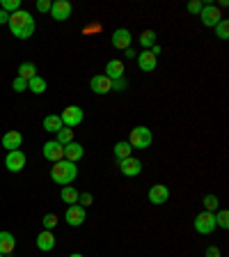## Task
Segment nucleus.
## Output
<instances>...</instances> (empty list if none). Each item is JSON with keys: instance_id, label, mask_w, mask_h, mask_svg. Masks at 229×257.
Here are the masks:
<instances>
[{"instance_id": "58836bf2", "label": "nucleus", "mask_w": 229, "mask_h": 257, "mask_svg": "<svg viewBox=\"0 0 229 257\" xmlns=\"http://www.w3.org/2000/svg\"><path fill=\"white\" fill-rule=\"evenodd\" d=\"M7 21H10V14L0 10V26H7Z\"/></svg>"}, {"instance_id": "412c9836", "label": "nucleus", "mask_w": 229, "mask_h": 257, "mask_svg": "<svg viewBox=\"0 0 229 257\" xmlns=\"http://www.w3.org/2000/svg\"><path fill=\"white\" fill-rule=\"evenodd\" d=\"M60 128H64L60 115H46V117H44V131H48V134H58Z\"/></svg>"}, {"instance_id": "39448f33", "label": "nucleus", "mask_w": 229, "mask_h": 257, "mask_svg": "<svg viewBox=\"0 0 229 257\" xmlns=\"http://www.w3.org/2000/svg\"><path fill=\"white\" fill-rule=\"evenodd\" d=\"M62 124L67 128H74V126H78L80 122H83V117H85V112H83V108L80 106H67L62 110Z\"/></svg>"}, {"instance_id": "5701e85b", "label": "nucleus", "mask_w": 229, "mask_h": 257, "mask_svg": "<svg viewBox=\"0 0 229 257\" xmlns=\"http://www.w3.org/2000/svg\"><path fill=\"white\" fill-rule=\"evenodd\" d=\"M112 152H115V159L122 161V159H128L133 150H131V145H128L126 140H119V143L115 145V147H112Z\"/></svg>"}, {"instance_id": "a211bd4d", "label": "nucleus", "mask_w": 229, "mask_h": 257, "mask_svg": "<svg viewBox=\"0 0 229 257\" xmlns=\"http://www.w3.org/2000/svg\"><path fill=\"white\" fill-rule=\"evenodd\" d=\"M21 145H23V136L19 134V131H7V134L3 136V147H5L7 152L19 150Z\"/></svg>"}, {"instance_id": "1a4fd4ad", "label": "nucleus", "mask_w": 229, "mask_h": 257, "mask_svg": "<svg viewBox=\"0 0 229 257\" xmlns=\"http://www.w3.org/2000/svg\"><path fill=\"white\" fill-rule=\"evenodd\" d=\"M119 172L124 177H138L142 172V161L135 159V156H128V159L119 161Z\"/></svg>"}, {"instance_id": "4468645a", "label": "nucleus", "mask_w": 229, "mask_h": 257, "mask_svg": "<svg viewBox=\"0 0 229 257\" xmlns=\"http://www.w3.org/2000/svg\"><path fill=\"white\" fill-rule=\"evenodd\" d=\"M147 198H149L151 204H165L170 200V188L165 184H154L149 188V193H147Z\"/></svg>"}, {"instance_id": "79ce46f5", "label": "nucleus", "mask_w": 229, "mask_h": 257, "mask_svg": "<svg viewBox=\"0 0 229 257\" xmlns=\"http://www.w3.org/2000/svg\"><path fill=\"white\" fill-rule=\"evenodd\" d=\"M0 257H5V255H0Z\"/></svg>"}, {"instance_id": "f03ea898", "label": "nucleus", "mask_w": 229, "mask_h": 257, "mask_svg": "<svg viewBox=\"0 0 229 257\" xmlns=\"http://www.w3.org/2000/svg\"><path fill=\"white\" fill-rule=\"evenodd\" d=\"M76 177H78V166L71 163V161H60V163H53V168H51V179L55 184L71 186V182Z\"/></svg>"}, {"instance_id": "b1692460", "label": "nucleus", "mask_w": 229, "mask_h": 257, "mask_svg": "<svg viewBox=\"0 0 229 257\" xmlns=\"http://www.w3.org/2000/svg\"><path fill=\"white\" fill-rule=\"evenodd\" d=\"M138 42H140V46H142V51H149L151 46H156V32L154 30H144L138 37Z\"/></svg>"}, {"instance_id": "2eb2a0df", "label": "nucleus", "mask_w": 229, "mask_h": 257, "mask_svg": "<svg viewBox=\"0 0 229 257\" xmlns=\"http://www.w3.org/2000/svg\"><path fill=\"white\" fill-rule=\"evenodd\" d=\"M90 87L94 94H108V92H112V80L106 74H99L90 80Z\"/></svg>"}, {"instance_id": "7ed1b4c3", "label": "nucleus", "mask_w": 229, "mask_h": 257, "mask_svg": "<svg viewBox=\"0 0 229 257\" xmlns=\"http://www.w3.org/2000/svg\"><path fill=\"white\" fill-rule=\"evenodd\" d=\"M151 140H154L151 128L144 126V124H138V126L131 128L126 143L131 145V150H147V147H151Z\"/></svg>"}, {"instance_id": "cd10ccee", "label": "nucleus", "mask_w": 229, "mask_h": 257, "mask_svg": "<svg viewBox=\"0 0 229 257\" xmlns=\"http://www.w3.org/2000/svg\"><path fill=\"white\" fill-rule=\"evenodd\" d=\"M218 207H220V200L215 198V195H204V211H208V214H215L218 211Z\"/></svg>"}, {"instance_id": "c85d7f7f", "label": "nucleus", "mask_w": 229, "mask_h": 257, "mask_svg": "<svg viewBox=\"0 0 229 257\" xmlns=\"http://www.w3.org/2000/svg\"><path fill=\"white\" fill-rule=\"evenodd\" d=\"M0 10L7 12V14H14V12L21 10V0H0Z\"/></svg>"}, {"instance_id": "423d86ee", "label": "nucleus", "mask_w": 229, "mask_h": 257, "mask_svg": "<svg viewBox=\"0 0 229 257\" xmlns=\"http://www.w3.org/2000/svg\"><path fill=\"white\" fill-rule=\"evenodd\" d=\"M42 154L51 163H60V161H64V147L60 143H55V140H48V143L42 145Z\"/></svg>"}, {"instance_id": "ddd939ff", "label": "nucleus", "mask_w": 229, "mask_h": 257, "mask_svg": "<svg viewBox=\"0 0 229 257\" xmlns=\"http://www.w3.org/2000/svg\"><path fill=\"white\" fill-rule=\"evenodd\" d=\"M64 220H67L71 227H80V225L85 223V207H80V204H71V207H67Z\"/></svg>"}, {"instance_id": "7c9ffc66", "label": "nucleus", "mask_w": 229, "mask_h": 257, "mask_svg": "<svg viewBox=\"0 0 229 257\" xmlns=\"http://www.w3.org/2000/svg\"><path fill=\"white\" fill-rule=\"evenodd\" d=\"M215 225H218V227H222V230H227L229 227V211L227 209H220V211H215Z\"/></svg>"}, {"instance_id": "473e14b6", "label": "nucleus", "mask_w": 229, "mask_h": 257, "mask_svg": "<svg viewBox=\"0 0 229 257\" xmlns=\"http://www.w3.org/2000/svg\"><path fill=\"white\" fill-rule=\"evenodd\" d=\"M92 202H94V195H92V193H80V195H78V204H80V207H90Z\"/></svg>"}, {"instance_id": "393cba45", "label": "nucleus", "mask_w": 229, "mask_h": 257, "mask_svg": "<svg viewBox=\"0 0 229 257\" xmlns=\"http://www.w3.org/2000/svg\"><path fill=\"white\" fill-rule=\"evenodd\" d=\"M28 90H30L32 94H44V92H46V80H44L42 76H35V78L28 80Z\"/></svg>"}, {"instance_id": "a878e982", "label": "nucleus", "mask_w": 229, "mask_h": 257, "mask_svg": "<svg viewBox=\"0 0 229 257\" xmlns=\"http://www.w3.org/2000/svg\"><path fill=\"white\" fill-rule=\"evenodd\" d=\"M55 143H60L62 147H67L69 143H74V128H60L58 134H55Z\"/></svg>"}, {"instance_id": "f704fd0d", "label": "nucleus", "mask_w": 229, "mask_h": 257, "mask_svg": "<svg viewBox=\"0 0 229 257\" xmlns=\"http://www.w3.org/2000/svg\"><path fill=\"white\" fill-rule=\"evenodd\" d=\"M128 87V80L126 78H117V80H112V90L115 92H124Z\"/></svg>"}, {"instance_id": "bb28decb", "label": "nucleus", "mask_w": 229, "mask_h": 257, "mask_svg": "<svg viewBox=\"0 0 229 257\" xmlns=\"http://www.w3.org/2000/svg\"><path fill=\"white\" fill-rule=\"evenodd\" d=\"M19 76H21L23 80L35 78V76H37V67H35L32 62H23L21 67H19Z\"/></svg>"}, {"instance_id": "9d476101", "label": "nucleus", "mask_w": 229, "mask_h": 257, "mask_svg": "<svg viewBox=\"0 0 229 257\" xmlns=\"http://www.w3.org/2000/svg\"><path fill=\"white\" fill-rule=\"evenodd\" d=\"M135 62H138V67L142 71H147V74L156 71V67H158V58H156L151 51H140V53L135 55Z\"/></svg>"}, {"instance_id": "6ab92c4d", "label": "nucleus", "mask_w": 229, "mask_h": 257, "mask_svg": "<svg viewBox=\"0 0 229 257\" xmlns=\"http://www.w3.org/2000/svg\"><path fill=\"white\" fill-rule=\"evenodd\" d=\"M37 248H39V250H44V252H51V250H53V248H55L53 232H51V230L39 232V234H37Z\"/></svg>"}, {"instance_id": "2f4dec72", "label": "nucleus", "mask_w": 229, "mask_h": 257, "mask_svg": "<svg viewBox=\"0 0 229 257\" xmlns=\"http://www.w3.org/2000/svg\"><path fill=\"white\" fill-rule=\"evenodd\" d=\"M42 223H44V230H53L55 225H58V216H55V214H46L42 218Z\"/></svg>"}, {"instance_id": "e433bc0d", "label": "nucleus", "mask_w": 229, "mask_h": 257, "mask_svg": "<svg viewBox=\"0 0 229 257\" xmlns=\"http://www.w3.org/2000/svg\"><path fill=\"white\" fill-rule=\"evenodd\" d=\"M51 5H53V3H51V0H37V12H51Z\"/></svg>"}, {"instance_id": "6e6552de", "label": "nucleus", "mask_w": 229, "mask_h": 257, "mask_svg": "<svg viewBox=\"0 0 229 257\" xmlns=\"http://www.w3.org/2000/svg\"><path fill=\"white\" fill-rule=\"evenodd\" d=\"M26 163H28V159H26V154H23L21 150L7 152V156H5V168H7L10 172H21L23 168H26Z\"/></svg>"}, {"instance_id": "4be33fe9", "label": "nucleus", "mask_w": 229, "mask_h": 257, "mask_svg": "<svg viewBox=\"0 0 229 257\" xmlns=\"http://www.w3.org/2000/svg\"><path fill=\"white\" fill-rule=\"evenodd\" d=\"M78 195L80 193L76 191L74 186H62V191H60V198H62V202H67V207L78 204Z\"/></svg>"}, {"instance_id": "4c0bfd02", "label": "nucleus", "mask_w": 229, "mask_h": 257, "mask_svg": "<svg viewBox=\"0 0 229 257\" xmlns=\"http://www.w3.org/2000/svg\"><path fill=\"white\" fill-rule=\"evenodd\" d=\"M204 255H206V257H220V248L218 246H208Z\"/></svg>"}, {"instance_id": "a19ab883", "label": "nucleus", "mask_w": 229, "mask_h": 257, "mask_svg": "<svg viewBox=\"0 0 229 257\" xmlns=\"http://www.w3.org/2000/svg\"><path fill=\"white\" fill-rule=\"evenodd\" d=\"M69 257H83V255H80V252H74V255H69Z\"/></svg>"}, {"instance_id": "ea45409f", "label": "nucleus", "mask_w": 229, "mask_h": 257, "mask_svg": "<svg viewBox=\"0 0 229 257\" xmlns=\"http://www.w3.org/2000/svg\"><path fill=\"white\" fill-rule=\"evenodd\" d=\"M124 53H126V58H128V60H135V55H138V53H135V51H133V48H126Z\"/></svg>"}, {"instance_id": "20e7f679", "label": "nucleus", "mask_w": 229, "mask_h": 257, "mask_svg": "<svg viewBox=\"0 0 229 257\" xmlns=\"http://www.w3.org/2000/svg\"><path fill=\"white\" fill-rule=\"evenodd\" d=\"M192 227L197 230V234L208 236L211 232L215 230V216L208 214V211H202V214L195 216V223H192Z\"/></svg>"}, {"instance_id": "72a5a7b5", "label": "nucleus", "mask_w": 229, "mask_h": 257, "mask_svg": "<svg viewBox=\"0 0 229 257\" xmlns=\"http://www.w3.org/2000/svg\"><path fill=\"white\" fill-rule=\"evenodd\" d=\"M12 87H14L16 92H23V90H28V80H23L21 76H16L14 83H12Z\"/></svg>"}, {"instance_id": "f257e3e1", "label": "nucleus", "mask_w": 229, "mask_h": 257, "mask_svg": "<svg viewBox=\"0 0 229 257\" xmlns=\"http://www.w3.org/2000/svg\"><path fill=\"white\" fill-rule=\"evenodd\" d=\"M7 26H10L12 35L19 39H30L32 35H35V30H37V23H35L32 14L26 10H19V12H14V14H10Z\"/></svg>"}, {"instance_id": "c756f323", "label": "nucleus", "mask_w": 229, "mask_h": 257, "mask_svg": "<svg viewBox=\"0 0 229 257\" xmlns=\"http://www.w3.org/2000/svg\"><path fill=\"white\" fill-rule=\"evenodd\" d=\"M215 37L222 39V42H227V39H229V21H227V19H222V21L215 26Z\"/></svg>"}, {"instance_id": "0eeeda50", "label": "nucleus", "mask_w": 229, "mask_h": 257, "mask_svg": "<svg viewBox=\"0 0 229 257\" xmlns=\"http://www.w3.org/2000/svg\"><path fill=\"white\" fill-rule=\"evenodd\" d=\"M199 19L206 28H215L220 21H222V12L218 10L215 5H204L202 12H199Z\"/></svg>"}, {"instance_id": "f3484780", "label": "nucleus", "mask_w": 229, "mask_h": 257, "mask_svg": "<svg viewBox=\"0 0 229 257\" xmlns=\"http://www.w3.org/2000/svg\"><path fill=\"white\" fill-rule=\"evenodd\" d=\"M124 74H126V69H124V62L122 60H108L106 64V76L110 80H117V78H124Z\"/></svg>"}, {"instance_id": "c9c22d12", "label": "nucleus", "mask_w": 229, "mask_h": 257, "mask_svg": "<svg viewBox=\"0 0 229 257\" xmlns=\"http://www.w3.org/2000/svg\"><path fill=\"white\" fill-rule=\"evenodd\" d=\"M202 3H199V0H190V3H188V14H199V12H202Z\"/></svg>"}, {"instance_id": "9b49d317", "label": "nucleus", "mask_w": 229, "mask_h": 257, "mask_svg": "<svg viewBox=\"0 0 229 257\" xmlns=\"http://www.w3.org/2000/svg\"><path fill=\"white\" fill-rule=\"evenodd\" d=\"M71 12H74V7H71L69 0H55L53 5H51V16H53L55 21H67L71 16Z\"/></svg>"}, {"instance_id": "dca6fc26", "label": "nucleus", "mask_w": 229, "mask_h": 257, "mask_svg": "<svg viewBox=\"0 0 229 257\" xmlns=\"http://www.w3.org/2000/svg\"><path fill=\"white\" fill-rule=\"evenodd\" d=\"M85 156V147L80 143H69L67 147H64V161H71V163H78L80 159Z\"/></svg>"}, {"instance_id": "f8f14e48", "label": "nucleus", "mask_w": 229, "mask_h": 257, "mask_svg": "<svg viewBox=\"0 0 229 257\" xmlns=\"http://www.w3.org/2000/svg\"><path fill=\"white\" fill-rule=\"evenodd\" d=\"M112 46L119 48V51H126V48H131V42H133V35H131V30H126V28H117V30L112 32Z\"/></svg>"}, {"instance_id": "aec40b11", "label": "nucleus", "mask_w": 229, "mask_h": 257, "mask_svg": "<svg viewBox=\"0 0 229 257\" xmlns=\"http://www.w3.org/2000/svg\"><path fill=\"white\" fill-rule=\"evenodd\" d=\"M16 248V239L12 232H0V255H12Z\"/></svg>"}]
</instances>
